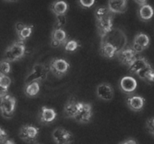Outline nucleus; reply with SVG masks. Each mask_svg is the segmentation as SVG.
Here are the masks:
<instances>
[{"instance_id": "obj_1", "label": "nucleus", "mask_w": 154, "mask_h": 144, "mask_svg": "<svg viewBox=\"0 0 154 144\" xmlns=\"http://www.w3.org/2000/svg\"><path fill=\"white\" fill-rule=\"evenodd\" d=\"M26 45L24 41L17 40L11 44L5 50L4 53V60L14 62L21 59L25 56Z\"/></svg>"}, {"instance_id": "obj_2", "label": "nucleus", "mask_w": 154, "mask_h": 144, "mask_svg": "<svg viewBox=\"0 0 154 144\" xmlns=\"http://www.w3.org/2000/svg\"><path fill=\"white\" fill-rule=\"evenodd\" d=\"M50 69L45 64L36 63L33 65L31 71L29 73L25 80V84L32 82H42L48 78Z\"/></svg>"}, {"instance_id": "obj_3", "label": "nucleus", "mask_w": 154, "mask_h": 144, "mask_svg": "<svg viewBox=\"0 0 154 144\" xmlns=\"http://www.w3.org/2000/svg\"><path fill=\"white\" fill-rule=\"evenodd\" d=\"M48 68L54 76L61 78L68 74L70 68V64L65 58H54L51 60Z\"/></svg>"}, {"instance_id": "obj_4", "label": "nucleus", "mask_w": 154, "mask_h": 144, "mask_svg": "<svg viewBox=\"0 0 154 144\" xmlns=\"http://www.w3.org/2000/svg\"><path fill=\"white\" fill-rule=\"evenodd\" d=\"M113 20H114V14L111 12L102 17L96 19L98 34L102 39L105 38L113 30Z\"/></svg>"}, {"instance_id": "obj_5", "label": "nucleus", "mask_w": 154, "mask_h": 144, "mask_svg": "<svg viewBox=\"0 0 154 144\" xmlns=\"http://www.w3.org/2000/svg\"><path fill=\"white\" fill-rule=\"evenodd\" d=\"M1 112L5 118L13 116L17 105V99L9 94H1Z\"/></svg>"}, {"instance_id": "obj_6", "label": "nucleus", "mask_w": 154, "mask_h": 144, "mask_svg": "<svg viewBox=\"0 0 154 144\" xmlns=\"http://www.w3.org/2000/svg\"><path fill=\"white\" fill-rule=\"evenodd\" d=\"M93 116V110L92 104L81 101L79 111L74 118L76 122L80 124H87L91 122Z\"/></svg>"}, {"instance_id": "obj_7", "label": "nucleus", "mask_w": 154, "mask_h": 144, "mask_svg": "<svg viewBox=\"0 0 154 144\" xmlns=\"http://www.w3.org/2000/svg\"><path fill=\"white\" fill-rule=\"evenodd\" d=\"M39 134V128L33 124H25L20 128L19 136L23 141L31 143L37 140Z\"/></svg>"}, {"instance_id": "obj_8", "label": "nucleus", "mask_w": 154, "mask_h": 144, "mask_svg": "<svg viewBox=\"0 0 154 144\" xmlns=\"http://www.w3.org/2000/svg\"><path fill=\"white\" fill-rule=\"evenodd\" d=\"M52 138L56 144H71L73 142L74 136L70 130L58 127L53 130Z\"/></svg>"}, {"instance_id": "obj_9", "label": "nucleus", "mask_w": 154, "mask_h": 144, "mask_svg": "<svg viewBox=\"0 0 154 144\" xmlns=\"http://www.w3.org/2000/svg\"><path fill=\"white\" fill-rule=\"evenodd\" d=\"M137 54L138 53L132 46H124L117 52V56L120 64L129 67L138 57Z\"/></svg>"}, {"instance_id": "obj_10", "label": "nucleus", "mask_w": 154, "mask_h": 144, "mask_svg": "<svg viewBox=\"0 0 154 144\" xmlns=\"http://www.w3.org/2000/svg\"><path fill=\"white\" fill-rule=\"evenodd\" d=\"M81 101H78L75 97H71L63 108V115L66 118H73L77 115L81 107Z\"/></svg>"}, {"instance_id": "obj_11", "label": "nucleus", "mask_w": 154, "mask_h": 144, "mask_svg": "<svg viewBox=\"0 0 154 144\" xmlns=\"http://www.w3.org/2000/svg\"><path fill=\"white\" fill-rule=\"evenodd\" d=\"M96 96L99 99L105 101L111 100L114 98V91L111 84L108 82H102L99 84L96 87Z\"/></svg>"}, {"instance_id": "obj_12", "label": "nucleus", "mask_w": 154, "mask_h": 144, "mask_svg": "<svg viewBox=\"0 0 154 144\" xmlns=\"http://www.w3.org/2000/svg\"><path fill=\"white\" fill-rule=\"evenodd\" d=\"M150 44V39L147 34L139 32L135 36L132 43V47L136 51L137 53L143 52L147 49Z\"/></svg>"}, {"instance_id": "obj_13", "label": "nucleus", "mask_w": 154, "mask_h": 144, "mask_svg": "<svg viewBox=\"0 0 154 144\" xmlns=\"http://www.w3.org/2000/svg\"><path fill=\"white\" fill-rule=\"evenodd\" d=\"M120 51L118 46L110 40L103 39L101 41L100 53L102 56L108 58H114Z\"/></svg>"}, {"instance_id": "obj_14", "label": "nucleus", "mask_w": 154, "mask_h": 144, "mask_svg": "<svg viewBox=\"0 0 154 144\" xmlns=\"http://www.w3.org/2000/svg\"><path fill=\"white\" fill-rule=\"evenodd\" d=\"M57 112L53 108L48 107L46 106H43L41 107L40 112L38 114L39 122L43 124H51L54 122L57 118Z\"/></svg>"}, {"instance_id": "obj_15", "label": "nucleus", "mask_w": 154, "mask_h": 144, "mask_svg": "<svg viewBox=\"0 0 154 144\" xmlns=\"http://www.w3.org/2000/svg\"><path fill=\"white\" fill-rule=\"evenodd\" d=\"M68 34L63 28H54L51 32V44L53 47L65 45L68 41Z\"/></svg>"}, {"instance_id": "obj_16", "label": "nucleus", "mask_w": 154, "mask_h": 144, "mask_svg": "<svg viewBox=\"0 0 154 144\" xmlns=\"http://www.w3.org/2000/svg\"><path fill=\"white\" fill-rule=\"evenodd\" d=\"M120 88L126 94H132L138 86V83L135 78L131 76H125L120 81Z\"/></svg>"}, {"instance_id": "obj_17", "label": "nucleus", "mask_w": 154, "mask_h": 144, "mask_svg": "<svg viewBox=\"0 0 154 144\" xmlns=\"http://www.w3.org/2000/svg\"><path fill=\"white\" fill-rule=\"evenodd\" d=\"M34 26L30 24H25L22 22H17L15 24V30L18 40L25 41L31 36Z\"/></svg>"}, {"instance_id": "obj_18", "label": "nucleus", "mask_w": 154, "mask_h": 144, "mask_svg": "<svg viewBox=\"0 0 154 144\" xmlns=\"http://www.w3.org/2000/svg\"><path fill=\"white\" fill-rule=\"evenodd\" d=\"M145 98L141 95L129 96L126 100V104L131 110L134 112H140L145 104Z\"/></svg>"}, {"instance_id": "obj_19", "label": "nucleus", "mask_w": 154, "mask_h": 144, "mask_svg": "<svg viewBox=\"0 0 154 144\" xmlns=\"http://www.w3.org/2000/svg\"><path fill=\"white\" fill-rule=\"evenodd\" d=\"M128 0H108V8L111 13L123 14L127 10Z\"/></svg>"}, {"instance_id": "obj_20", "label": "nucleus", "mask_w": 154, "mask_h": 144, "mask_svg": "<svg viewBox=\"0 0 154 144\" xmlns=\"http://www.w3.org/2000/svg\"><path fill=\"white\" fill-rule=\"evenodd\" d=\"M149 64H150L148 62V61H147V59L145 57L138 56L132 63V64L129 67H128V70H129V72L131 74L137 75L138 72H140L141 70L145 68Z\"/></svg>"}, {"instance_id": "obj_21", "label": "nucleus", "mask_w": 154, "mask_h": 144, "mask_svg": "<svg viewBox=\"0 0 154 144\" xmlns=\"http://www.w3.org/2000/svg\"><path fill=\"white\" fill-rule=\"evenodd\" d=\"M50 9L56 16L66 15L69 10V4L64 0H56L51 4Z\"/></svg>"}, {"instance_id": "obj_22", "label": "nucleus", "mask_w": 154, "mask_h": 144, "mask_svg": "<svg viewBox=\"0 0 154 144\" xmlns=\"http://www.w3.org/2000/svg\"><path fill=\"white\" fill-rule=\"evenodd\" d=\"M154 10L151 5L148 4L140 6L138 10V16L141 21L147 22L153 18Z\"/></svg>"}, {"instance_id": "obj_23", "label": "nucleus", "mask_w": 154, "mask_h": 144, "mask_svg": "<svg viewBox=\"0 0 154 144\" xmlns=\"http://www.w3.org/2000/svg\"><path fill=\"white\" fill-rule=\"evenodd\" d=\"M137 75L140 79L145 81L147 83H153L154 82V68H153L151 64H149L147 67L138 72Z\"/></svg>"}, {"instance_id": "obj_24", "label": "nucleus", "mask_w": 154, "mask_h": 144, "mask_svg": "<svg viewBox=\"0 0 154 144\" xmlns=\"http://www.w3.org/2000/svg\"><path fill=\"white\" fill-rule=\"evenodd\" d=\"M40 92V82H32L25 84L24 86V93L29 98L35 97Z\"/></svg>"}, {"instance_id": "obj_25", "label": "nucleus", "mask_w": 154, "mask_h": 144, "mask_svg": "<svg viewBox=\"0 0 154 144\" xmlns=\"http://www.w3.org/2000/svg\"><path fill=\"white\" fill-rule=\"evenodd\" d=\"M11 84V79L8 75L0 73V86H1L2 89L1 94H8V89Z\"/></svg>"}, {"instance_id": "obj_26", "label": "nucleus", "mask_w": 154, "mask_h": 144, "mask_svg": "<svg viewBox=\"0 0 154 144\" xmlns=\"http://www.w3.org/2000/svg\"><path fill=\"white\" fill-rule=\"evenodd\" d=\"M79 41L76 40H69L67 43L64 45L65 50L66 52H74L80 47Z\"/></svg>"}, {"instance_id": "obj_27", "label": "nucleus", "mask_w": 154, "mask_h": 144, "mask_svg": "<svg viewBox=\"0 0 154 144\" xmlns=\"http://www.w3.org/2000/svg\"><path fill=\"white\" fill-rule=\"evenodd\" d=\"M66 24V16L61 15V16H56V20L54 22V28H63Z\"/></svg>"}, {"instance_id": "obj_28", "label": "nucleus", "mask_w": 154, "mask_h": 144, "mask_svg": "<svg viewBox=\"0 0 154 144\" xmlns=\"http://www.w3.org/2000/svg\"><path fill=\"white\" fill-rule=\"evenodd\" d=\"M11 70V68L10 62L3 59L1 62V74L8 75L10 73Z\"/></svg>"}, {"instance_id": "obj_29", "label": "nucleus", "mask_w": 154, "mask_h": 144, "mask_svg": "<svg viewBox=\"0 0 154 144\" xmlns=\"http://www.w3.org/2000/svg\"><path fill=\"white\" fill-rule=\"evenodd\" d=\"M146 129L149 134L154 136V117L149 118L146 122Z\"/></svg>"}, {"instance_id": "obj_30", "label": "nucleus", "mask_w": 154, "mask_h": 144, "mask_svg": "<svg viewBox=\"0 0 154 144\" xmlns=\"http://www.w3.org/2000/svg\"><path fill=\"white\" fill-rule=\"evenodd\" d=\"M96 0H78L79 4L83 8H90L95 4Z\"/></svg>"}, {"instance_id": "obj_31", "label": "nucleus", "mask_w": 154, "mask_h": 144, "mask_svg": "<svg viewBox=\"0 0 154 144\" xmlns=\"http://www.w3.org/2000/svg\"><path fill=\"white\" fill-rule=\"evenodd\" d=\"M8 140V133L2 127L0 129V140H1V143H3L5 141Z\"/></svg>"}, {"instance_id": "obj_32", "label": "nucleus", "mask_w": 154, "mask_h": 144, "mask_svg": "<svg viewBox=\"0 0 154 144\" xmlns=\"http://www.w3.org/2000/svg\"><path fill=\"white\" fill-rule=\"evenodd\" d=\"M120 144H138V142L135 140V139H132V138H130V139H128L124 140L123 142H120Z\"/></svg>"}, {"instance_id": "obj_33", "label": "nucleus", "mask_w": 154, "mask_h": 144, "mask_svg": "<svg viewBox=\"0 0 154 144\" xmlns=\"http://www.w3.org/2000/svg\"><path fill=\"white\" fill-rule=\"evenodd\" d=\"M135 2L138 4V5L141 6V5H144V4H147V0H135Z\"/></svg>"}, {"instance_id": "obj_34", "label": "nucleus", "mask_w": 154, "mask_h": 144, "mask_svg": "<svg viewBox=\"0 0 154 144\" xmlns=\"http://www.w3.org/2000/svg\"><path fill=\"white\" fill-rule=\"evenodd\" d=\"M2 144H15V142H14V141H12L11 140H7L5 141V142Z\"/></svg>"}, {"instance_id": "obj_35", "label": "nucleus", "mask_w": 154, "mask_h": 144, "mask_svg": "<svg viewBox=\"0 0 154 144\" xmlns=\"http://www.w3.org/2000/svg\"><path fill=\"white\" fill-rule=\"evenodd\" d=\"M5 2H15L17 0H5Z\"/></svg>"}]
</instances>
